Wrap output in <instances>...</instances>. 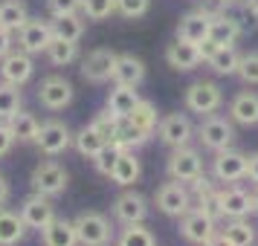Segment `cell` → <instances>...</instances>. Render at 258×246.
I'll list each match as a JSON object with an SVG mask.
<instances>
[{"instance_id": "6da1fadb", "label": "cell", "mask_w": 258, "mask_h": 246, "mask_svg": "<svg viewBox=\"0 0 258 246\" xmlns=\"http://www.w3.org/2000/svg\"><path fill=\"white\" fill-rule=\"evenodd\" d=\"M198 139L203 148H209V151H226L229 145H232L235 139V128H232V122L229 119H223V116H215V113H209V116H203V122L198 125Z\"/></svg>"}, {"instance_id": "7a4b0ae2", "label": "cell", "mask_w": 258, "mask_h": 246, "mask_svg": "<svg viewBox=\"0 0 258 246\" xmlns=\"http://www.w3.org/2000/svg\"><path fill=\"white\" fill-rule=\"evenodd\" d=\"M32 191L35 194H44V197H58V194H64L67 191V183H70V177H67V168L58 162H52V159H47V162H41L32 171Z\"/></svg>"}, {"instance_id": "3957f363", "label": "cell", "mask_w": 258, "mask_h": 246, "mask_svg": "<svg viewBox=\"0 0 258 246\" xmlns=\"http://www.w3.org/2000/svg\"><path fill=\"white\" fill-rule=\"evenodd\" d=\"M76 237L82 246H107L110 240V220L99 211H82L76 220Z\"/></svg>"}, {"instance_id": "277c9868", "label": "cell", "mask_w": 258, "mask_h": 246, "mask_svg": "<svg viewBox=\"0 0 258 246\" xmlns=\"http://www.w3.org/2000/svg\"><path fill=\"white\" fill-rule=\"evenodd\" d=\"M218 209H221V217L232 220V217H249L252 211H258V203H255V191L249 194L244 188L226 186L218 191Z\"/></svg>"}, {"instance_id": "5b68a950", "label": "cell", "mask_w": 258, "mask_h": 246, "mask_svg": "<svg viewBox=\"0 0 258 246\" xmlns=\"http://www.w3.org/2000/svg\"><path fill=\"white\" fill-rule=\"evenodd\" d=\"M154 203H157V209L168 214V217H183L188 209H191V191H188L183 183H163V186L157 188V194H154Z\"/></svg>"}, {"instance_id": "8992f818", "label": "cell", "mask_w": 258, "mask_h": 246, "mask_svg": "<svg viewBox=\"0 0 258 246\" xmlns=\"http://www.w3.org/2000/svg\"><path fill=\"white\" fill-rule=\"evenodd\" d=\"M246 165H249V156H246V153L226 148V151L215 153V159H212V174H215L218 183L232 186L238 180H246Z\"/></svg>"}, {"instance_id": "52a82bcc", "label": "cell", "mask_w": 258, "mask_h": 246, "mask_svg": "<svg viewBox=\"0 0 258 246\" xmlns=\"http://www.w3.org/2000/svg\"><path fill=\"white\" fill-rule=\"evenodd\" d=\"M52 38H55L52 24H47V21H32L29 18L18 29V49H24L29 55H41V52H47V47L52 44Z\"/></svg>"}, {"instance_id": "ba28073f", "label": "cell", "mask_w": 258, "mask_h": 246, "mask_svg": "<svg viewBox=\"0 0 258 246\" xmlns=\"http://www.w3.org/2000/svg\"><path fill=\"white\" fill-rule=\"evenodd\" d=\"M116 52L107 47H99L93 49L87 58L82 61V78L90 84H105L113 78V67H116Z\"/></svg>"}, {"instance_id": "9c48e42d", "label": "cell", "mask_w": 258, "mask_h": 246, "mask_svg": "<svg viewBox=\"0 0 258 246\" xmlns=\"http://www.w3.org/2000/svg\"><path fill=\"white\" fill-rule=\"evenodd\" d=\"M203 174V159H200V153L195 148H174V153L168 156V177L177 180V183H191V180H198Z\"/></svg>"}, {"instance_id": "30bf717a", "label": "cell", "mask_w": 258, "mask_h": 246, "mask_svg": "<svg viewBox=\"0 0 258 246\" xmlns=\"http://www.w3.org/2000/svg\"><path fill=\"white\" fill-rule=\"evenodd\" d=\"M221 105H223V96H221V87H218V84L195 81L186 90V107L191 110V113L209 116V113H215Z\"/></svg>"}, {"instance_id": "8fae6325", "label": "cell", "mask_w": 258, "mask_h": 246, "mask_svg": "<svg viewBox=\"0 0 258 246\" xmlns=\"http://www.w3.org/2000/svg\"><path fill=\"white\" fill-rule=\"evenodd\" d=\"M70 128L58 122V119H52V122H44L41 128H38V136H35V145L41 148V153H47V156H58L70 148Z\"/></svg>"}, {"instance_id": "7c38bea8", "label": "cell", "mask_w": 258, "mask_h": 246, "mask_svg": "<svg viewBox=\"0 0 258 246\" xmlns=\"http://www.w3.org/2000/svg\"><path fill=\"white\" fill-rule=\"evenodd\" d=\"M215 217H209L206 211H200V209H188L183 217H180V234L186 237L188 243H198L203 246L206 240H209L212 234L218 232L215 229Z\"/></svg>"}, {"instance_id": "4fadbf2b", "label": "cell", "mask_w": 258, "mask_h": 246, "mask_svg": "<svg viewBox=\"0 0 258 246\" xmlns=\"http://www.w3.org/2000/svg\"><path fill=\"white\" fill-rule=\"evenodd\" d=\"M38 102L47 110H64L73 102V84L64 75H47L38 87Z\"/></svg>"}, {"instance_id": "5bb4252c", "label": "cell", "mask_w": 258, "mask_h": 246, "mask_svg": "<svg viewBox=\"0 0 258 246\" xmlns=\"http://www.w3.org/2000/svg\"><path fill=\"white\" fill-rule=\"evenodd\" d=\"M165 61H168V67H171V70L188 72V70H195L198 64H203L206 55H203V47H200V44H191V41L177 38L174 44L165 49Z\"/></svg>"}, {"instance_id": "9a60e30c", "label": "cell", "mask_w": 258, "mask_h": 246, "mask_svg": "<svg viewBox=\"0 0 258 246\" xmlns=\"http://www.w3.org/2000/svg\"><path fill=\"white\" fill-rule=\"evenodd\" d=\"M157 130H160V142L168 145V148H183L195 136V128H191V122H188L186 113H168L160 122Z\"/></svg>"}, {"instance_id": "2e32d148", "label": "cell", "mask_w": 258, "mask_h": 246, "mask_svg": "<svg viewBox=\"0 0 258 246\" xmlns=\"http://www.w3.org/2000/svg\"><path fill=\"white\" fill-rule=\"evenodd\" d=\"M32 72H35L32 55L24 52V49H12L9 55L0 58V75H3V81L21 87V84H26L29 78H32Z\"/></svg>"}, {"instance_id": "e0dca14e", "label": "cell", "mask_w": 258, "mask_h": 246, "mask_svg": "<svg viewBox=\"0 0 258 246\" xmlns=\"http://www.w3.org/2000/svg\"><path fill=\"white\" fill-rule=\"evenodd\" d=\"M21 217L29 229H44L47 223L55 220V206H52V197H44V194H29V197L21 203Z\"/></svg>"}, {"instance_id": "ac0fdd59", "label": "cell", "mask_w": 258, "mask_h": 246, "mask_svg": "<svg viewBox=\"0 0 258 246\" xmlns=\"http://www.w3.org/2000/svg\"><path fill=\"white\" fill-rule=\"evenodd\" d=\"M113 217H116L122 226H131V223H145L148 217V200L142 197L140 191H125L113 200Z\"/></svg>"}, {"instance_id": "d6986e66", "label": "cell", "mask_w": 258, "mask_h": 246, "mask_svg": "<svg viewBox=\"0 0 258 246\" xmlns=\"http://www.w3.org/2000/svg\"><path fill=\"white\" fill-rule=\"evenodd\" d=\"M209 29H212V18H206L203 12H186L177 24V38L191 41V44H209Z\"/></svg>"}, {"instance_id": "ffe728a7", "label": "cell", "mask_w": 258, "mask_h": 246, "mask_svg": "<svg viewBox=\"0 0 258 246\" xmlns=\"http://www.w3.org/2000/svg\"><path fill=\"white\" fill-rule=\"evenodd\" d=\"M203 55H206L209 70L218 72V75H235L238 72L241 55H238L235 47H212V44H203Z\"/></svg>"}, {"instance_id": "44dd1931", "label": "cell", "mask_w": 258, "mask_h": 246, "mask_svg": "<svg viewBox=\"0 0 258 246\" xmlns=\"http://www.w3.org/2000/svg\"><path fill=\"white\" fill-rule=\"evenodd\" d=\"M191 209H200L206 211L209 217H215V220H221V209H218V188L212 186L206 177L200 174L198 180H191Z\"/></svg>"}, {"instance_id": "7402d4cb", "label": "cell", "mask_w": 258, "mask_h": 246, "mask_svg": "<svg viewBox=\"0 0 258 246\" xmlns=\"http://www.w3.org/2000/svg\"><path fill=\"white\" fill-rule=\"evenodd\" d=\"M142 168H140V159L134 156V151H116V159H113V168H110V180L116 186H134L140 180Z\"/></svg>"}, {"instance_id": "603a6c76", "label": "cell", "mask_w": 258, "mask_h": 246, "mask_svg": "<svg viewBox=\"0 0 258 246\" xmlns=\"http://www.w3.org/2000/svg\"><path fill=\"white\" fill-rule=\"evenodd\" d=\"M113 81L125 87H140L145 81V64L137 55H119L113 67Z\"/></svg>"}, {"instance_id": "cb8c5ba5", "label": "cell", "mask_w": 258, "mask_h": 246, "mask_svg": "<svg viewBox=\"0 0 258 246\" xmlns=\"http://www.w3.org/2000/svg\"><path fill=\"white\" fill-rule=\"evenodd\" d=\"M41 240H44V246H79L76 226L64 217H55L52 223H47L41 229Z\"/></svg>"}, {"instance_id": "d4e9b609", "label": "cell", "mask_w": 258, "mask_h": 246, "mask_svg": "<svg viewBox=\"0 0 258 246\" xmlns=\"http://www.w3.org/2000/svg\"><path fill=\"white\" fill-rule=\"evenodd\" d=\"M137 105H140V93H137V87L116 84V87L110 90V96H107V113H113L116 119L131 116Z\"/></svg>"}, {"instance_id": "484cf974", "label": "cell", "mask_w": 258, "mask_h": 246, "mask_svg": "<svg viewBox=\"0 0 258 246\" xmlns=\"http://www.w3.org/2000/svg\"><path fill=\"white\" fill-rule=\"evenodd\" d=\"M26 226L21 211H9V209H0V246H18L24 240Z\"/></svg>"}, {"instance_id": "4316f807", "label": "cell", "mask_w": 258, "mask_h": 246, "mask_svg": "<svg viewBox=\"0 0 258 246\" xmlns=\"http://www.w3.org/2000/svg\"><path fill=\"white\" fill-rule=\"evenodd\" d=\"M241 38V24L229 18V15H221L212 21L209 29V44L212 47H235V41Z\"/></svg>"}, {"instance_id": "83f0119b", "label": "cell", "mask_w": 258, "mask_h": 246, "mask_svg": "<svg viewBox=\"0 0 258 246\" xmlns=\"http://www.w3.org/2000/svg\"><path fill=\"white\" fill-rule=\"evenodd\" d=\"M229 116L238 125H258V96L255 93H238L232 99V107H229Z\"/></svg>"}, {"instance_id": "f1b7e54d", "label": "cell", "mask_w": 258, "mask_h": 246, "mask_svg": "<svg viewBox=\"0 0 258 246\" xmlns=\"http://www.w3.org/2000/svg\"><path fill=\"white\" fill-rule=\"evenodd\" d=\"M26 21H29V12H26L24 0H3V3H0V26H3V29L18 32Z\"/></svg>"}, {"instance_id": "f546056e", "label": "cell", "mask_w": 258, "mask_h": 246, "mask_svg": "<svg viewBox=\"0 0 258 246\" xmlns=\"http://www.w3.org/2000/svg\"><path fill=\"white\" fill-rule=\"evenodd\" d=\"M76 148H79V153L82 156H87V159H96L102 151H107L110 145H107V139H102L99 136V130L93 128V125H87V128H82L79 133H76Z\"/></svg>"}, {"instance_id": "4dcf8cb0", "label": "cell", "mask_w": 258, "mask_h": 246, "mask_svg": "<svg viewBox=\"0 0 258 246\" xmlns=\"http://www.w3.org/2000/svg\"><path fill=\"white\" fill-rule=\"evenodd\" d=\"M84 18L82 12H76V15H64V18H55L52 21V32H55V38H64V41H82L84 35Z\"/></svg>"}, {"instance_id": "1f68e13d", "label": "cell", "mask_w": 258, "mask_h": 246, "mask_svg": "<svg viewBox=\"0 0 258 246\" xmlns=\"http://www.w3.org/2000/svg\"><path fill=\"white\" fill-rule=\"evenodd\" d=\"M9 122V128H12V133H15V139L18 142H35V136H38V119L32 116V113H26V110H18L15 116H9L6 119Z\"/></svg>"}, {"instance_id": "d6a6232c", "label": "cell", "mask_w": 258, "mask_h": 246, "mask_svg": "<svg viewBox=\"0 0 258 246\" xmlns=\"http://www.w3.org/2000/svg\"><path fill=\"white\" fill-rule=\"evenodd\" d=\"M47 58L55 67H67L79 58V44L76 41H64V38H52V44L47 47Z\"/></svg>"}, {"instance_id": "836d02e7", "label": "cell", "mask_w": 258, "mask_h": 246, "mask_svg": "<svg viewBox=\"0 0 258 246\" xmlns=\"http://www.w3.org/2000/svg\"><path fill=\"white\" fill-rule=\"evenodd\" d=\"M223 234L232 240V246H252L255 243V229L249 226L246 217H232V220L226 223Z\"/></svg>"}, {"instance_id": "e575fe53", "label": "cell", "mask_w": 258, "mask_h": 246, "mask_svg": "<svg viewBox=\"0 0 258 246\" xmlns=\"http://www.w3.org/2000/svg\"><path fill=\"white\" fill-rule=\"evenodd\" d=\"M21 102H24V99H21L18 84H9V81L0 84V119H3V122L21 110Z\"/></svg>"}, {"instance_id": "d590c367", "label": "cell", "mask_w": 258, "mask_h": 246, "mask_svg": "<svg viewBox=\"0 0 258 246\" xmlns=\"http://www.w3.org/2000/svg\"><path fill=\"white\" fill-rule=\"evenodd\" d=\"M116 246H157V240H154L151 229H145L142 223H131V226H125V232L119 234Z\"/></svg>"}, {"instance_id": "8d00e7d4", "label": "cell", "mask_w": 258, "mask_h": 246, "mask_svg": "<svg viewBox=\"0 0 258 246\" xmlns=\"http://www.w3.org/2000/svg\"><path fill=\"white\" fill-rule=\"evenodd\" d=\"M116 12V0H82V15L87 21H107Z\"/></svg>"}, {"instance_id": "74e56055", "label": "cell", "mask_w": 258, "mask_h": 246, "mask_svg": "<svg viewBox=\"0 0 258 246\" xmlns=\"http://www.w3.org/2000/svg\"><path fill=\"white\" fill-rule=\"evenodd\" d=\"M125 119H131L134 125H140V128H145V130H151L154 133V128H157V107H154L151 102L140 99V105L134 107V113L125 116Z\"/></svg>"}, {"instance_id": "f35d334b", "label": "cell", "mask_w": 258, "mask_h": 246, "mask_svg": "<svg viewBox=\"0 0 258 246\" xmlns=\"http://www.w3.org/2000/svg\"><path fill=\"white\" fill-rule=\"evenodd\" d=\"M119 122H122V119H116L113 113H107L105 110V113H99L90 125L99 130L102 139H107V145H113V142H116V133H119Z\"/></svg>"}, {"instance_id": "ab89813d", "label": "cell", "mask_w": 258, "mask_h": 246, "mask_svg": "<svg viewBox=\"0 0 258 246\" xmlns=\"http://www.w3.org/2000/svg\"><path fill=\"white\" fill-rule=\"evenodd\" d=\"M151 9V0H116V12L128 21H137V18H145Z\"/></svg>"}, {"instance_id": "60d3db41", "label": "cell", "mask_w": 258, "mask_h": 246, "mask_svg": "<svg viewBox=\"0 0 258 246\" xmlns=\"http://www.w3.org/2000/svg\"><path fill=\"white\" fill-rule=\"evenodd\" d=\"M244 84H258V52H249V55H241V64H238V72Z\"/></svg>"}, {"instance_id": "b9f144b4", "label": "cell", "mask_w": 258, "mask_h": 246, "mask_svg": "<svg viewBox=\"0 0 258 246\" xmlns=\"http://www.w3.org/2000/svg\"><path fill=\"white\" fill-rule=\"evenodd\" d=\"M47 9L52 18L76 15V12H82V0H47Z\"/></svg>"}, {"instance_id": "7bdbcfd3", "label": "cell", "mask_w": 258, "mask_h": 246, "mask_svg": "<svg viewBox=\"0 0 258 246\" xmlns=\"http://www.w3.org/2000/svg\"><path fill=\"white\" fill-rule=\"evenodd\" d=\"M226 6H229L226 0H200V3H198V12H203L206 18H212V21H215V18L226 15Z\"/></svg>"}, {"instance_id": "ee69618b", "label": "cell", "mask_w": 258, "mask_h": 246, "mask_svg": "<svg viewBox=\"0 0 258 246\" xmlns=\"http://www.w3.org/2000/svg\"><path fill=\"white\" fill-rule=\"evenodd\" d=\"M113 159H116V148L110 145L107 151H102L99 156H96L93 162H96V171L99 174H105V177H110V168H113Z\"/></svg>"}, {"instance_id": "f6af8a7d", "label": "cell", "mask_w": 258, "mask_h": 246, "mask_svg": "<svg viewBox=\"0 0 258 246\" xmlns=\"http://www.w3.org/2000/svg\"><path fill=\"white\" fill-rule=\"evenodd\" d=\"M15 133H12V128H9V122H3L0 119V156H6V153L12 151V145H15Z\"/></svg>"}, {"instance_id": "bcb514c9", "label": "cell", "mask_w": 258, "mask_h": 246, "mask_svg": "<svg viewBox=\"0 0 258 246\" xmlns=\"http://www.w3.org/2000/svg\"><path fill=\"white\" fill-rule=\"evenodd\" d=\"M12 35H15V32H9V29H3V26H0V58L12 52Z\"/></svg>"}, {"instance_id": "7dc6e473", "label": "cell", "mask_w": 258, "mask_h": 246, "mask_svg": "<svg viewBox=\"0 0 258 246\" xmlns=\"http://www.w3.org/2000/svg\"><path fill=\"white\" fill-rule=\"evenodd\" d=\"M246 177H249V183L258 188V153L249 156V165H246Z\"/></svg>"}, {"instance_id": "c3c4849f", "label": "cell", "mask_w": 258, "mask_h": 246, "mask_svg": "<svg viewBox=\"0 0 258 246\" xmlns=\"http://www.w3.org/2000/svg\"><path fill=\"white\" fill-rule=\"evenodd\" d=\"M203 246H232V240H229V237H226L223 232H221V234L215 232V234H212V237H209V240H206Z\"/></svg>"}, {"instance_id": "681fc988", "label": "cell", "mask_w": 258, "mask_h": 246, "mask_svg": "<svg viewBox=\"0 0 258 246\" xmlns=\"http://www.w3.org/2000/svg\"><path fill=\"white\" fill-rule=\"evenodd\" d=\"M9 194H12V188H9V180L0 174V209H3V203L9 200Z\"/></svg>"}, {"instance_id": "f907efd6", "label": "cell", "mask_w": 258, "mask_h": 246, "mask_svg": "<svg viewBox=\"0 0 258 246\" xmlns=\"http://www.w3.org/2000/svg\"><path fill=\"white\" fill-rule=\"evenodd\" d=\"M246 6H249V12L258 18V0H246Z\"/></svg>"}, {"instance_id": "816d5d0a", "label": "cell", "mask_w": 258, "mask_h": 246, "mask_svg": "<svg viewBox=\"0 0 258 246\" xmlns=\"http://www.w3.org/2000/svg\"><path fill=\"white\" fill-rule=\"evenodd\" d=\"M226 3H241V0H226Z\"/></svg>"}, {"instance_id": "f5cc1de1", "label": "cell", "mask_w": 258, "mask_h": 246, "mask_svg": "<svg viewBox=\"0 0 258 246\" xmlns=\"http://www.w3.org/2000/svg\"><path fill=\"white\" fill-rule=\"evenodd\" d=\"M255 203H258V188H255Z\"/></svg>"}]
</instances>
